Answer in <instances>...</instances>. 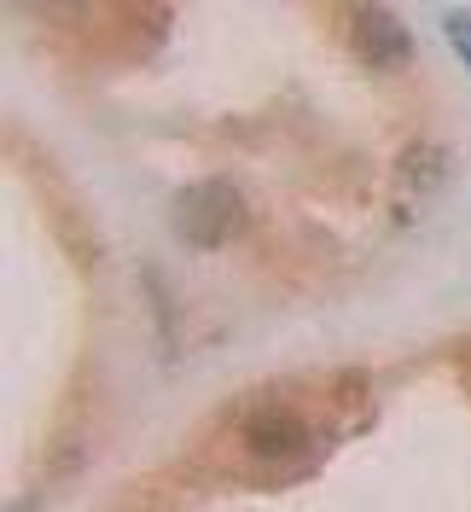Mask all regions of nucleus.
<instances>
[{"instance_id":"obj_1","label":"nucleus","mask_w":471,"mask_h":512,"mask_svg":"<svg viewBox=\"0 0 471 512\" xmlns=\"http://www.w3.org/2000/svg\"><path fill=\"white\" fill-rule=\"evenodd\" d=\"M239 222H245V198L233 181H192L175 198V233L187 245H221V239H233Z\"/></svg>"},{"instance_id":"obj_4","label":"nucleus","mask_w":471,"mask_h":512,"mask_svg":"<svg viewBox=\"0 0 471 512\" xmlns=\"http://www.w3.org/2000/svg\"><path fill=\"white\" fill-rule=\"evenodd\" d=\"M448 41H454L460 64L471 70V18H466V12H448Z\"/></svg>"},{"instance_id":"obj_3","label":"nucleus","mask_w":471,"mask_h":512,"mask_svg":"<svg viewBox=\"0 0 471 512\" xmlns=\"http://www.w3.org/2000/svg\"><path fill=\"white\" fill-rule=\"evenodd\" d=\"M245 443H251L262 460H285V454L303 448V419L280 414V408H262V414L245 419Z\"/></svg>"},{"instance_id":"obj_2","label":"nucleus","mask_w":471,"mask_h":512,"mask_svg":"<svg viewBox=\"0 0 471 512\" xmlns=\"http://www.w3.org/2000/svg\"><path fill=\"white\" fill-rule=\"evenodd\" d=\"M349 41L367 64H408L413 41H408V24L390 12V6H355L349 12Z\"/></svg>"}]
</instances>
